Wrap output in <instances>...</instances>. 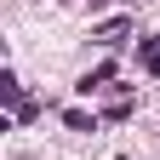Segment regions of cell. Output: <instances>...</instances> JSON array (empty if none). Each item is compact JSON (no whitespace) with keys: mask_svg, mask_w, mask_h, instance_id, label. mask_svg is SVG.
Segmentation results:
<instances>
[{"mask_svg":"<svg viewBox=\"0 0 160 160\" xmlns=\"http://www.w3.org/2000/svg\"><path fill=\"white\" fill-rule=\"evenodd\" d=\"M143 63H149V69L160 74V46H149V52H143Z\"/></svg>","mask_w":160,"mask_h":160,"instance_id":"cell-1","label":"cell"}]
</instances>
